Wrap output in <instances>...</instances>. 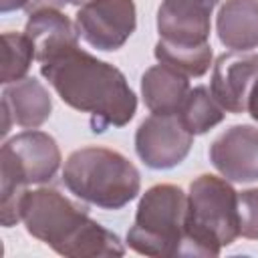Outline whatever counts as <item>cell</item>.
<instances>
[{
  "instance_id": "2e32d148",
  "label": "cell",
  "mask_w": 258,
  "mask_h": 258,
  "mask_svg": "<svg viewBox=\"0 0 258 258\" xmlns=\"http://www.w3.org/2000/svg\"><path fill=\"white\" fill-rule=\"evenodd\" d=\"M183 127L191 135H204L216 125H220L226 117V109L216 101L212 91L204 85L189 89L181 109L177 111Z\"/></svg>"
},
{
  "instance_id": "8992f818",
  "label": "cell",
  "mask_w": 258,
  "mask_h": 258,
  "mask_svg": "<svg viewBox=\"0 0 258 258\" xmlns=\"http://www.w3.org/2000/svg\"><path fill=\"white\" fill-rule=\"evenodd\" d=\"M187 196L179 185H151L139 200L127 246L143 256H181L185 244Z\"/></svg>"
},
{
  "instance_id": "30bf717a",
  "label": "cell",
  "mask_w": 258,
  "mask_h": 258,
  "mask_svg": "<svg viewBox=\"0 0 258 258\" xmlns=\"http://www.w3.org/2000/svg\"><path fill=\"white\" fill-rule=\"evenodd\" d=\"M258 79V52L232 50L216 58L210 91L216 101L234 115L248 107V97Z\"/></svg>"
},
{
  "instance_id": "9a60e30c",
  "label": "cell",
  "mask_w": 258,
  "mask_h": 258,
  "mask_svg": "<svg viewBox=\"0 0 258 258\" xmlns=\"http://www.w3.org/2000/svg\"><path fill=\"white\" fill-rule=\"evenodd\" d=\"M218 38L226 48L252 50L258 46V0H226L216 18Z\"/></svg>"
},
{
  "instance_id": "3957f363",
  "label": "cell",
  "mask_w": 258,
  "mask_h": 258,
  "mask_svg": "<svg viewBox=\"0 0 258 258\" xmlns=\"http://www.w3.org/2000/svg\"><path fill=\"white\" fill-rule=\"evenodd\" d=\"M240 236L238 191L226 177L202 173L189 183L181 256H218Z\"/></svg>"
},
{
  "instance_id": "4fadbf2b",
  "label": "cell",
  "mask_w": 258,
  "mask_h": 258,
  "mask_svg": "<svg viewBox=\"0 0 258 258\" xmlns=\"http://www.w3.org/2000/svg\"><path fill=\"white\" fill-rule=\"evenodd\" d=\"M24 34L34 44V56L38 62H44L69 48L79 46L77 24H73L71 18L58 8H40L36 12H30Z\"/></svg>"
},
{
  "instance_id": "44dd1931",
  "label": "cell",
  "mask_w": 258,
  "mask_h": 258,
  "mask_svg": "<svg viewBox=\"0 0 258 258\" xmlns=\"http://www.w3.org/2000/svg\"><path fill=\"white\" fill-rule=\"evenodd\" d=\"M246 111H248V113H250V117L258 123V79H256V83H254V87H252V91H250Z\"/></svg>"
},
{
  "instance_id": "52a82bcc",
  "label": "cell",
  "mask_w": 258,
  "mask_h": 258,
  "mask_svg": "<svg viewBox=\"0 0 258 258\" xmlns=\"http://www.w3.org/2000/svg\"><path fill=\"white\" fill-rule=\"evenodd\" d=\"M79 36L97 50H117L137 28L133 0H89L75 16Z\"/></svg>"
},
{
  "instance_id": "277c9868",
  "label": "cell",
  "mask_w": 258,
  "mask_h": 258,
  "mask_svg": "<svg viewBox=\"0 0 258 258\" xmlns=\"http://www.w3.org/2000/svg\"><path fill=\"white\" fill-rule=\"evenodd\" d=\"M62 183L87 204L103 210H121L137 198L141 173L115 149L81 147L67 157Z\"/></svg>"
},
{
  "instance_id": "7a4b0ae2",
  "label": "cell",
  "mask_w": 258,
  "mask_h": 258,
  "mask_svg": "<svg viewBox=\"0 0 258 258\" xmlns=\"http://www.w3.org/2000/svg\"><path fill=\"white\" fill-rule=\"evenodd\" d=\"M26 232L69 258L123 256L125 246L117 234L87 214L85 206L71 202L54 187L28 189L20 206Z\"/></svg>"
},
{
  "instance_id": "ac0fdd59",
  "label": "cell",
  "mask_w": 258,
  "mask_h": 258,
  "mask_svg": "<svg viewBox=\"0 0 258 258\" xmlns=\"http://www.w3.org/2000/svg\"><path fill=\"white\" fill-rule=\"evenodd\" d=\"M4 60H2V75L0 83L10 85L16 81H22L32 64L34 56V44L24 32H4Z\"/></svg>"
},
{
  "instance_id": "ba28073f",
  "label": "cell",
  "mask_w": 258,
  "mask_h": 258,
  "mask_svg": "<svg viewBox=\"0 0 258 258\" xmlns=\"http://www.w3.org/2000/svg\"><path fill=\"white\" fill-rule=\"evenodd\" d=\"M194 145V135L183 127L177 113H151L135 131V151L151 169H171L179 165Z\"/></svg>"
},
{
  "instance_id": "e0dca14e",
  "label": "cell",
  "mask_w": 258,
  "mask_h": 258,
  "mask_svg": "<svg viewBox=\"0 0 258 258\" xmlns=\"http://www.w3.org/2000/svg\"><path fill=\"white\" fill-rule=\"evenodd\" d=\"M155 58L165 62L187 77H204L212 64V46L210 42L187 46V44H171L165 40H157L155 44Z\"/></svg>"
},
{
  "instance_id": "7402d4cb",
  "label": "cell",
  "mask_w": 258,
  "mask_h": 258,
  "mask_svg": "<svg viewBox=\"0 0 258 258\" xmlns=\"http://www.w3.org/2000/svg\"><path fill=\"white\" fill-rule=\"evenodd\" d=\"M64 4H73V6H83V4H87L89 0H62Z\"/></svg>"
},
{
  "instance_id": "5bb4252c",
  "label": "cell",
  "mask_w": 258,
  "mask_h": 258,
  "mask_svg": "<svg viewBox=\"0 0 258 258\" xmlns=\"http://www.w3.org/2000/svg\"><path fill=\"white\" fill-rule=\"evenodd\" d=\"M187 79V75L165 62L149 67L141 77V97L145 107L155 115L177 113L189 93Z\"/></svg>"
},
{
  "instance_id": "ffe728a7",
  "label": "cell",
  "mask_w": 258,
  "mask_h": 258,
  "mask_svg": "<svg viewBox=\"0 0 258 258\" xmlns=\"http://www.w3.org/2000/svg\"><path fill=\"white\" fill-rule=\"evenodd\" d=\"M30 4V0H0V12L8 14L14 10H26Z\"/></svg>"
},
{
  "instance_id": "5b68a950",
  "label": "cell",
  "mask_w": 258,
  "mask_h": 258,
  "mask_svg": "<svg viewBox=\"0 0 258 258\" xmlns=\"http://www.w3.org/2000/svg\"><path fill=\"white\" fill-rule=\"evenodd\" d=\"M60 165V149L52 135L26 129L4 141L0 149V220L12 228L22 220L20 206L30 183H46Z\"/></svg>"
},
{
  "instance_id": "8fae6325",
  "label": "cell",
  "mask_w": 258,
  "mask_h": 258,
  "mask_svg": "<svg viewBox=\"0 0 258 258\" xmlns=\"http://www.w3.org/2000/svg\"><path fill=\"white\" fill-rule=\"evenodd\" d=\"M220 0H161L157 10L159 38L171 44L210 42L212 12Z\"/></svg>"
},
{
  "instance_id": "7c38bea8",
  "label": "cell",
  "mask_w": 258,
  "mask_h": 258,
  "mask_svg": "<svg viewBox=\"0 0 258 258\" xmlns=\"http://www.w3.org/2000/svg\"><path fill=\"white\" fill-rule=\"evenodd\" d=\"M52 111V99L44 85L34 77H24L22 81L10 83L2 91V137L16 123L24 129L40 127Z\"/></svg>"
},
{
  "instance_id": "9c48e42d",
  "label": "cell",
  "mask_w": 258,
  "mask_h": 258,
  "mask_svg": "<svg viewBox=\"0 0 258 258\" xmlns=\"http://www.w3.org/2000/svg\"><path fill=\"white\" fill-rule=\"evenodd\" d=\"M208 155L228 181H258V127L232 125L212 141Z\"/></svg>"
},
{
  "instance_id": "6da1fadb",
  "label": "cell",
  "mask_w": 258,
  "mask_h": 258,
  "mask_svg": "<svg viewBox=\"0 0 258 258\" xmlns=\"http://www.w3.org/2000/svg\"><path fill=\"white\" fill-rule=\"evenodd\" d=\"M40 75L62 103L91 115L93 133L125 127L135 117L137 97L125 75L79 46L40 62Z\"/></svg>"
},
{
  "instance_id": "d6986e66",
  "label": "cell",
  "mask_w": 258,
  "mask_h": 258,
  "mask_svg": "<svg viewBox=\"0 0 258 258\" xmlns=\"http://www.w3.org/2000/svg\"><path fill=\"white\" fill-rule=\"evenodd\" d=\"M238 216L240 236L258 240V187L238 191Z\"/></svg>"
}]
</instances>
